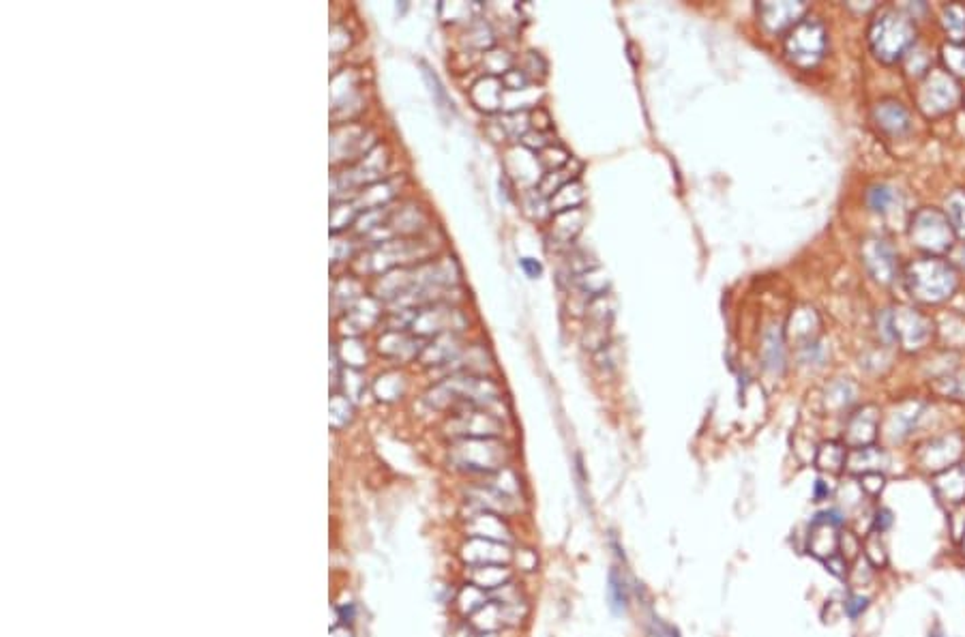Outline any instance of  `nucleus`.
Instances as JSON below:
<instances>
[{
  "instance_id": "obj_17",
  "label": "nucleus",
  "mask_w": 965,
  "mask_h": 637,
  "mask_svg": "<svg viewBox=\"0 0 965 637\" xmlns=\"http://www.w3.org/2000/svg\"><path fill=\"white\" fill-rule=\"evenodd\" d=\"M864 553H867L869 562H872L873 567H884L886 565V553H884V545L882 541H880L878 532H872V535L864 539Z\"/></svg>"
},
{
  "instance_id": "obj_26",
  "label": "nucleus",
  "mask_w": 965,
  "mask_h": 637,
  "mask_svg": "<svg viewBox=\"0 0 965 637\" xmlns=\"http://www.w3.org/2000/svg\"><path fill=\"white\" fill-rule=\"evenodd\" d=\"M890 524H893V515H890V511L888 509L878 511V517H875V532H884Z\"/></svg>"
},
{
  "instance_id": "obj_10",
  "label": "nucleus",
  "mask_w": 965,
  "mask_h": 637,
  "mask_svg": "<svg viewBox=\"0 0 965 637\" xmlns=\"http://www.w3.org/2000/svg\"><path fill=\"white\" fill-rule=\"evenodd\" d=\"M491 594L485 593V590L476 586V584H472L466 579L464 584H461V588L458 590V594H455V608H458V612L461 618L468 620L470 616H474L479 609L482 608V605L490 603Z\"/></svg>"
},
{
  "instance_id": "obj_3",
  "label": "nucleus",
  "mask_w": 965,
  "mask_h": 637,
  "mask_svg": "<svg viewBox=\"0 0 965 637\" xmlns=\"http://www.w3.org/2000/svg\"><path fill=\"white\" fill-rule=\"evenodd\" d=\"M826 50V30L817 18H802L785 36V54L800 69H811Z\"/></svg>"
},
{
  "instance_id": "obj_9",
  "label": "nucleus",
  "mask_w": 965,
  "mask_h": 637,
  "mask_svg": "<svg viewBox=\"0 0 965 637\" xmlns=\"http://www.w3.org/2000/svg\"><path fill=\"white\" fill-rule=\"evenodd\" d=\"M839 552V535L837 526L831 524H811L809 532V553L820 560L835 556Z\"/></svg>"
},
{
  "instance_id": "obj_7",
  "label": "nucleus",
  "mask_w": 965,
  "mask_h": 637,
  "mask_svg": "<svg viewBox=\"0 0 965 637\" xmlns=\"http://www.w3.org/2000/svg\"><path fill=\"white\" fill-rule=\"evenodd\" d=\"M468 568V573H466V579L472 584H476V586L485 590V593H496V590H500L502 586H507L508 582H513V579L517 577L515 568H513L511 565H481V567H466Z\"/></svg>"
},
{
  "instance_id": "obj_11",
  "label": "nucleus",
  "mask_w": 965,
  "mask_h": 637,
  "mask_svg": "<svg viewBox=\"0 0 965 637\" xmlns=\"http://www.w3.org/2000/svg\"><path fill=\"white\" fill-rule=\"evenodd\" d=\"M882 462H886L884 451H880V448L873 445H864V447H856V448H852V451H847L846 468L856 474L880 472V464Z\"/></svg>"
},
{
  "instance_id": "obj_16",
  "label": "nucleus",
  "mask_w": 965,
  "mask_h": 637,
  "mask_svg": "<svg viewBox=\"0 0 965 637\" xmlns=\"http://www.w3.org/2000/svg\"><path fill=\"white\" fill-rule=\"evenodd\" d=\"M575 284H577V288L584 292L586 296H590V301H592V299H596V296L605 294L610 281H607V275L603 273L599 266H595V269L586 270V273L575 275Z\"/></svg>"
},
{
  "instance_id": "obj_14",
  "label": "nucleus",
  "mask_w": 965,
  "mask_h": 637,
  "mask_svg": "<svg viewBox=\"0 0 965 637\" xmlns=\"http://www.w3.org/2000/svg\"><path fill=\"white\" fill-rule=\"evenodd\" d=\"M846 462H847V448L846 445H841V442H824L820 448H817V468L824 470V472H831V474H837L841 472L843 468H846Z\"/></svg>"
},
{
  "instance_id": "obj_8",
  "label": "nucleus",
  "mask_w": 965,
  "mask_h": 637,
  "mask_svg": "<svg viewBox=\"0 0 965 637\" xmlns=\"http://www.w3.org/2000/svg\"><path fill=\"white\" fill-rule=\"evenodd\" d=\"M607 608L613 616H627L628 608H631V586H628V579L624 577L620 568H612L607 573Z\"/></svg>"
},
{
  "instance_id": "obj_22",
  "label": "nucleus",
  "mask_w": 965,
  "mask_h": 637,
  "mask_svg": "<svg viewBox=\"0 0 965 637\" xmlns=\"http://www.w3.org/2000/svg\"><path fill=\"white\" fill-rule=\"evenodd\" d=\"M824 565H826L828 571H831L835 577H841V579H843V577H846L847 573H849V562L846 560V558L841 556V553H835V556L826 558Z\"/></svg>"
},
{
  "instance_id": "obj_24",
  "label": "nucleus",
  "mask_w": 965,
  "mask_h": 637,
  "mask_svg": "<svg viewBox=\"0 0 965 637\" xmlns=\"http://www.w3.org/2000/svg\"><path fill=\"white\" fill-rule=\"evenodd\" d=\"M890 200H893V193H890V189H886V187H875V189L872 191L873 211H886V206L890 205Z\"/></svg>"
},
{
  "instance_id": "obj_20",
  "label": "nucleus",
  "mask_w": 965,
  "mask_h": 637,
  "mask_svg": "<svg viewBox=\"0 0 965 637\" xmlns=\"http://www.w3.org/2000/svg\"><path fill=\"white\" fill-rule=\"evenodd\" d=\"M648 637H683L674 625L665 623L659 616H653L648 623Z\"/></svg>"
},
{
  "instance_id": "obj_4",
  "label": "nucleus",
  "mask_w": 965,
  "mask_h": 637,
  "mask_svg": "<svg viewBox=\"0 0 965 637\" xmlns=\"http://www.w3.org/2000/svg\"><path fill=\"white\" fill-rule=\"evenodd\" d=\"M491 599L500 605L502 620H505V629H523L530 623V616H532V599H530L526 584L522 577H515L513 582H508L507 586H502L496 593H491Z\"/></svg>"
},
{
  "instance_id": "obj_12",
  "label": "nucleus",
  "mask_w": 965,
  "mask_h": 637,
  "mask_svg": "<svg viewBox=\"0 0 965 637\" xmlns=\"http://www.w3.org/2000/svg\"><path fill=\"white\" fill-rule=\"evenodd\" d=\"M468 625L476 633H502L505 629V620H502L500 605L494 599H490V603L482 605V608L474 616H470Z\"/></svg>"
},
{
  "instance_id": "obj_6",
  "label": "nucleus",
  "mask_w": 965,
  "mask_h": 637,
  "mask_svg": "<svg viewBox=\"0 0 965 637\" xmlns=\"http://www.w3.org/2000/svg\"><path fill=\"white\" fill-rule=\"evenodd\" d=\"M459 558L466 567L511 565L513 547L505 543L479 539V536H466L459 547Z\"/></svg>"
},
{
  "instance_id": "obj_1",
  "label": "nucleus",
  "mask_w": 965,
  "mask_h": 637,
  "mask_svg": "<svg viewBox=\"0 0 965 637\" xmlns=\"http://www.w3.org/2000/svg\"><path fill=\"white\" fill-rule=\"evenodd\" d=\"M508 447L500 438H464L450 451L453 466L468 474L491 477L498 470L508 466Z\"/></svg>"
},
{
  "instance_id": "obj_23",
  "label": "nucleus",
  "mask_w": 965,
  "mask_h": 637,
  "mask_svg": "<svg viewBox=\"0 0 965 637\" xmlns=\"http://www.w3.org/2000/svg\"><path fill=\"white\" fill-rule=\"evenodd\" d=\"M860 485H863L864 492L869 494H880L884 488V477L880 472H869V474H863V479H860Z\"/></svg>"
},
{
  "instance_id": "obj_19",
  "label": "nucleus",
  "mask_w": 965,
  "mask_h": 637,
  "mask_svg": "<svg viewBox=\"0 0 965 637\" xmlns=\"http://www.w3.org/2000/svg\"><path fill=\"white\" fill-rule=\"evenodd\" d=\"M839 550H841V556L849 562L863 550V543H860L854 532H841V535H839Z\"/></svg>"
},
{
  "instance_id": "obj_13",
  "label": "nucleus",
  "mask_w": 965,
  "mask_h": 637,
  "mask_svg": "<svg viewBox=\"0 0 965 637\" xmlns=\"http://www.w3.org/2000/svg\"><path fill=\"white\" fill-rule=\"evenodd\" d=\"M511 567L515 568L517 577H530V576H537L539 568H541V556H539V550L534 545H530V543H523L519 541L515 547H513V560H511Z\"/></svg>"
},
{
  "instance_id": "obj_15",
  "label": "nucleus",
  "mask_w": 965,
  "mask_h": 637,
  "mask_svg": "<svg viewBox=\"0 0 965 637\" xmlns=\"http://www.w3.org/2000/svg\"><path fill=\"white\" fill-rule=\"evenodd\" d=\"M581 202H584V187L580 181H571L552 196V213L558 215V213L573 211L581 206Z\"/></svg>"
},
{
  "instance_id": "obj_27",
  "label": "nucleus",
  "mask_w": 965,
  "mask_h": 637,
  "mask_svg": "<svg viewBox=\"0 0 965 637\" xmlns=\"http://www.w3.org/2000/svg\"><path fill=\"white\" fill-rule=\"evenodd\" d=\"M828 494H831V489H828L824 485V481L820 479V481L815 483V494H813V496H815V503H822V500L828 498Z\"/></svg>"
},
{
  "instance_id": "obj_25",
  "label": "nucleus",
  "mask_w": 965,
  "mask_h": 637,
  "mask_svg": "<svg viewBox=\"0 0 965 637\" xmlns=\"http://www.w3.org/2000/svg\"><path fill=\"white\" fill-rule=\"evenodd\" d=\"M519 266H522L523 273H526L528 277H532V279H537V277L543 273V266L532 258H522L519 260Z\"/></svg>"
},
{
  "instance_id": "obj_5",
  "label": "nucleus",
  "mask_w": 965,
  "mask_h": 637,
  "mask_svg": "<svg viewBox=\"0 0 965 637\" xmlns=\"http://www.w3.org/2000/svg\"><path fill=\"white\" fill-rule=\"evenodd\" d=\"M466 536H479V539L505 543V545L515 547L519 535L515 530V521L505 515L491 513V511H474L466 517Z\"/></svg>"
},
{
  "instance_id": "obj_21",
  "label": "nucleus",
  "mask_w": 965,
  "mask_h": 637,
  "mask_svg": "<svg viewBox=\"0 0 965 637\" xmlns=\"http://www.w3.org/2000/svg\"><path fill=\"white\" fill-rule=\"evenodd\" d=\"M867 608H869V599L858 597V594H852V597H847L846 603H843V612H846L849 618H858V616L863 614Z\"/></svg>"
},
{
  "instance_id": "obj_18",
  "label": "nucleus",
  "mask_w": 965,
  "mask_h": 637,
  "mask_svg": "<svg viewBox=\"0 0 965 637\" xmlns=\"http://www.w3.org/2000/svg\"><path fill=\"white\" fill-rule=\"evenodd\" d=\"M770 352V357L766 359V365L773 369L783 367V348H781V337L779 335H766V346H764V357Z\"/></svg>"
},
{
  "instance_id": "obj_2",
  "label": "nucleus",
  "mask_w": 965,
  "mask_h": 637,
  "mask_svg": "<svg viewBox=\"0 0 965 637\" xmlns=\"http://www.w3.org/2000/svg\"><path fill=\"white\" fill-rule=\"evenodd\" d=\"M914 26L904 15L886 12L875 18L872 26V48L878 59L884 62H893L904 56L905 48H910L916 39Z\"/></svg>"
},
{
  "instance_id": "obj_28",
  "label": "nucleus",
  "mask_w": 965,
  "mask_h": 637,
  "mask_svg": "<svg viewBox=\"0 0 965 637\" xmlns=\"http://www.w3.org/2000/svg\"><path fill=\"white\" fill-rule=\"evenodd\" d=\"M931 637H944V635H942V633H940V635H936V633H931Z\"/></svg>"
}]
</instances>
